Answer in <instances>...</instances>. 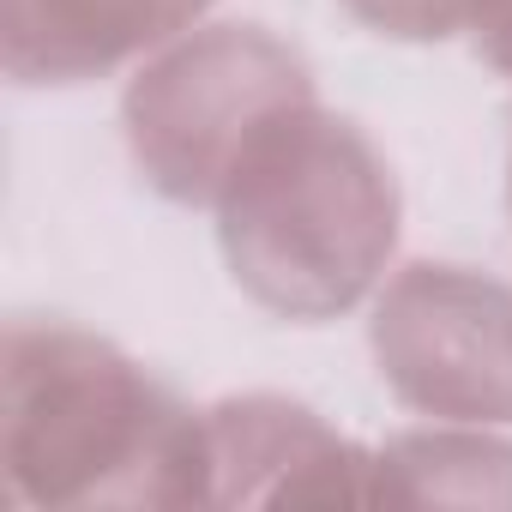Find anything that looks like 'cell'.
Masks as SVG:
<instances>
[{"mask_svg": "<svg viewBox=\"0 0 512 512\" xmlns=\"http://www.w3.org/2000/svg\"><path fill=\"white\" fill-rule=\"evenodd\" d=\"M0 470L13 506H211L205 410L67 320L0 338Z\"/></svg>", "mask_w": 512, "mask_h": 512, "instance_id": "1", "label": "cell"}, {"mask_svg": "<svg viewBox=\"0 0 512 512\" xmlns=\"http://www.w3.org/2000/svg\"><path fill=\"white\" fill-rule=\"evenodd\" d=\"M229 278L278 320L350 314L398 253V175L344 115L308 103L241 157L217 193Z\"/></svg>", "mask_w": 512, "mask_h": 512, "instance_id": "2", "label": "cell"}, {"mask_svg": "<svg viewBox=\"0 0 512 512\" xmlns=\"http://www.w3.org/2000/svg\"><path fill=\"white\" fill-rule=\"evenodd\" d=\"M308 103H320L314 73L284 37L266 25H205L133 73L121 127L139 175L163 199L217 205L241 157Z\"/></svg>", "mask_w": 512, "mask_h": 512, "instance_id": "3", "label": "cell"}, {"mask_svg": "<svg viewBox=\"0 0 512 512\" xmlns=\"http://www.w3.org/2000/svg\"><path fill=\"white\" fill-rule=\"evenodd\" d=\"M368 344L398 404L434 422H512V284L452 260L386 278Z\"/></svg>", "mask_w": 512, "mask_h": 512, "instance_id": "4", "label": "cell"}, {"mask_svg": "<svg viewBox=\"0 0 512 512\" xmlns=\"http://www.w3.org/2000/svg\"><path fill=\"white\" fill-rule=\"evenodd\" d=\"M211 506H374L380 452L356 446L308 404L241 392L205 410Z\"/></svg>", "mask_w": 512, "mask_h": 512, "instance_id": "5", "label": "cell"}, {"mask_svg": "<svg viewBox=\"0 0 512 512\" xmlns=\"http://www.w3.org/2000/svg\"><path fill=\"white\" fill-rule=\"evenodd\" d=\"M211 0H0V67L19 85H85L187 37Z\"/></svg>", "mask_w": 512, "mask_h": 512, "instance_id": "6", "label": "cell"}, {"mask_svg": "<svg viewBox=\"0 0 512 512\" xmlns=\"http://www.w3.org/2000/svg\"><path fill=\"white\" fill-rule=\"evenodd\" d=\"M380 500L404 506H512V440L476 422L398 434L380 446Z\"/></svg>", "mask_w": 512, "mask_h": 512, "instance_id": "7", "label": "cell"}, {"mask_svg": "<svg viewBox=\"0 0 512 512\" xmlns=\"http://www.w3.org/2000/svg\"><path fill=\"white\" fill-rule=\"evenodd\" d=\"M344 7L368 31L398 37V43H440V37L464 31V19H470V0H344Z\"/></svg>", "mask_w": 512, "mask_h": 512, "instance_id": "8", "label": "cell"}, {"mask_svg": "<svg viewBox=\"0 0 512 512\" xmlns=\"http://www.w3.org/2000/svg\"><path fill=\"white\" fill-rule=\"evenodd\" d=\"M476 55L512 79V0H470V19H464Z\"/></svg>", "mask_w": 512, "mask_h": 512, "instance_id": "9", "label": "cell"}, {"mask_svg": "<svg viewBox=\"0 0 512 512\" xmlns=\"http://www.w3.org/2000/svg\"><path fill=\"white\" fill-rule=\"evenodd\" d=\"M506 199H512V175H506Z\"/></svg>", "mask_w": 512, "mask_h": 512, "instance_id": "10", "label": "cell"}]
</instances>
